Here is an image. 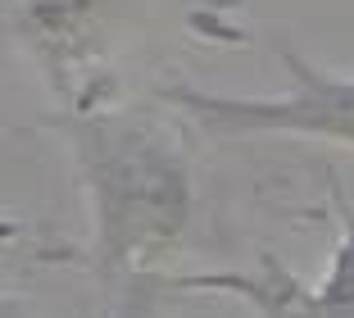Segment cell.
Instances as JSON below:
<instances>
[{
    "label": "cell",
    "instance_id": "6da1fadb",
    "mask_svg": "<svg viewBox=\"0 0 354 318\" xmlns=\"http://www.w3.org/2000/svg\"><path fill=\"white\" fill-rule=\"evenodd\" d=\"M77 145L95 200V259L109 282L150 273L177 246L191 209V177L173 132L159 118L118 109L77 114L64 127Z\"/></svg>",
    "mask_w": 354,
    "mask_h": 318
},
{
    "label": "cell",
    "instance_id": "7a4b0ae2",
    "mask_svg": "<svg viewBox=\"0 0 354 318\" xmlns=\"http://www.w3.org/2000/svg\"><path fill=\"white\" fill-rule=\"evenodd\" d=\"M136 0H0V55H23L41 78L86 109L100 91Z\"/></svg>",
    "mask_w": 354,
    "mask_h": 318
},
{
    "label": "cell",
    "instance_id": "3957f363",
    "mask_svg": "<svg viewBox=\"0 0 354 318\" xmlns=\"http://www.w3.org/2000/svg\"><path fill=\"white\" fill-rule=\"evenodd\" d=\"M291 73L286 96H214L196 87H164V100L187 109L209 132H300L354 145V78L309 64L300 51H277Z\"/></svg>",
    "mask_w": 354,
    "mask_h": 318
},
{
    "label": "cell",
    "instance_id": "277c9868",
    "mask_svg": "<svg viewBox=\"0 0 354 318\" xmlns=\"http://www.w3.org/2000/svg\"><path fill=\"white\" fill-rule=\"evenodd\" d=\"M291 318H354V214H350L345 246L336 250L327 287L304 305H291Z\"/></svg>",
    "mask_w": 354,
    "mask_h": 318
},
{
    "label": "cell",
    "instance_id": "5b68a950",
    "mask_svg": "<svg viewBox=\"0 0 354 318\" xmlns=\"http://www.w3.org/2000/svg\"><path fill=\"white\" fill-rule=\"evenodd\" d=\"M109 318H168L159 277H150V273L118 277V282H114V305H109Z\"/></svg>",
    "mask_w": 354,
    "mask_h": 318
},
{
    "label": "cell",
    "instance_id": "8992f818",
    "mask_svg": "<svg viewBox=\"0 0 354 318\" xmlns=\"http://www.w3.org/2000/svg\"><path fill=\"white\" fill-rule=\"evenodd\" d=\"M0 318H32V314H28V305H19V300H10V296H0Z\"/></svg>",
    "mask_w": 354,
    "mask_h": 318
}]
</instances>
